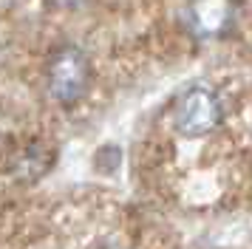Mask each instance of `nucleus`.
I'll use <instances>...</instances> for the list:
<instances>
[{
    "label": "nucleus",
    "mask_w": 252,
    "mask_h": 249,
    "mask_svg": "<svg viewBox=\"0 0 252 249\" xmlns=\"http://www.w3.org/2000/svg\"><path fill=\"white\" fill-rule=\"evenodd\" d=\"M88 79H91V62L80 45L63 43L51 51L46 62V88L57 105L74 108L85 96Z\"/></svg>",
    "instance_id": "nucleus-1"
},
{
    "label": "nucleus",
    "mask_w": 252,
    "mask_h": 249,
    "mask_svg": "<svg viewBox=\"0 0 252 249\" xmlns=\"http://www.w3.org/2000/svg\"><path fill=\"white\" fill-rule=\"evenodd\" d=\"M224 119V105L207 85H190L173 105V130L182 139L210 136Z\"/></svg>",
    "instance_id": "nucleus-2"
},
{
    "label": "nucleus",
    "mask_w": 252,
    "mask_h": 249,
    "mask_svg": "<svg viewBox=\"0 0 252 249\" xmlns=\"http://www.w3.org/2000/svg\"><path fill=\"white\" fill-rule=\"evenodd\" d=\"M238 14L241 0H187L182 23L195 40H221L232 31Z\"/></svg>",
    "instance_id": "nucleus-3"
},
{
    "label": "nucleus",
    "mask_w": 252,
    "mask_h": 249,
    "mask_svg": "<svg viewBox=\"0 0 252 249\" xmlns=\"http://www.w3.org/2000/svg\"><path fill=\"white\" fill-rule=\"evenodd\" d=\"M48 3H54V6H63V9H74V6H80L82 0H48Z\"/></svg>",
    "instance_id": "nucleus-4"
}]
</instances>
